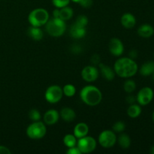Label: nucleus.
<instances>
[{
    "instance_id": "7ed1b4c3",
    "label": "nucleus",
    "mask_w": 154,
    "mask_h": 154,
    "mask_svg": "<svg viewBox=\"0 0 154 154\" xmlns=\"http://www.w3.org/2000/svg\"><path fill=\"white\" fill-rule=\"evenodd\" d=\"M45 26L48 34L52 37H60L64 34L66 29V23L60 18L49 19Z\"/></svg>"
},
{
    "instance_id": "79ce46f5",
    "label": "nucleus",
    "mask_w": 154,
    "mask_h": 154,
    "mask_svg": "<svg viewBox=\"0 0 154 154\" xmlns=\"http://www.w3.org/2000/svg\"><path fill=\"white\" fill-rule=\"evenodd\" d=\"M153 57H154V54H153Z\"/></svg>"
},
{
    "instance_id": "473e14b6",
    "label": "nucleus",
    "mask_w": 154,
    "mask_h": 154,
    "mask_svg": "<svg viewBox=\"0 0 154 154\" xmlns=\"http://www.w3.org/2000/svg\"><path fill=\"white\" fill-rule=\"evenodd\" d=\"M11 152L7 147L0 145V154H10Z\"/></svg>"
},
{
    "instance_id": "4c0bfd02",
    "label": "nucleus",
    "mask_w": 154,
    "mask_h": 154,
    "mask_svg": "<svg viewBox=\"0 0 154 154\" xmlns=\"http://www.w3.org/2000/svg\"><path fill=\"white\" fill-rule=\"evenodd\" d=\"M71 1H72L73 2H75V3H80L82 0H71Z\"/></svg>"
},
{
    "instance_id": "cd10ccee",
    "label": "nucleus",
    "mask_w": 154,
    "mask_h": 154,
    "mask_svg": "<svg viewBox=\"0 0 154 154\" xmlns=\"http://www.w3.org/2000/svg\"><path fill=\"white\" fill-rule=\"evenodd\" d=\"M29 117L30 120H32L33 122L39 121L42 118V115L38 110L37 109H32L30 110L29 112Z\"/></svg>"
},
{
    "instance_id": "c9c22d12",
    "label": "nucleus",
    "mask_w": 154,
    "mask_h": 154,
    "mask_svg": "<svg viewBox=\"0 0 154 154\" xmlns=\"http://www.w3.org/2000/svg\"><path fill=\"white\" fill-rule=\"evenodd\" d=\"M138 57V51H135V50H132L129 52V57L132 59H135L136 57Z\"/></svg>"
},
{
    "instance_id": "412c9836",
    "label": "nucleus",
    "mask_w": 154,
    "mask_h": 154,
    "mask_svg": "<svg viewBox=\"0 0 154 154\" xmlns=\"http://www.w3.org/2000/svg\"><path fill=\"white\" fill-rule=\"evenodd\" d=\"M141 108L140 105H137V104H132L129 106L127 109V114L129 117L131 118H137L139 117L141 114Z\"/></svg>"
},
{
    "instance_id": "1a4fd4ad",
    "label": "nucleus",
    "mask_w": 154,
    "mask_h": 154,
    "mask_svg": "<svg viewBox=\"0 0 154 154\" xmlns=\"http://www.w3.org/2000/svg\"><path fill=\"white\" fill-rule=\"evenodd\" d=\"M154 96L153 90L149 87H144L138 91L136 101L141 106H145L152 102Z\"/></svg>"
},
{
    "instance_id": "c85d7f7f",
    "label": "nucleus",
    "mask_w": 154,
    "mask_h": 154,
    "mask_svg": "<svg viewBox=\"0 0 154 154\" xmlns=\"http://www.w3.org/2000/svg\"><path fill=\"white\" fill-rule=\"evenodd\" d=\"M71 0H52L53 5L57 8H62L68 6Z\"/></svg>"
},
{
    "instance_id": "a19ab883",
    "label": "nucleus",
    "mask_w": 154,
    "mask_h": 154,
    "mask_svg": "<svg viewBox=\"0 0 154 154\" xmlns=\"http://www.w3.org/2000/svg\"><path fill=\"white\" fill-rule=\"evenodd\" d=\"M153 79H154V72H153Z\"/></svg>"
},
{
    "instance_id": "20e7f679",
    "label": "nucleus",
    "mask_w": 154,
    "mask_h": 154,
    "mask_svg": "<svg viewBox=\"0 0 154 154\" xmlns=\"http://www.w3.org/2000/svg\"><path fill=\"white\" fill-rule=\"evenodd\" d=\"M49 20V13L42 8L33 9L28 16V20L32 26L41 27L45 26Z\"/></svg>"
},
{
    "instance_id": "2eb2a0df",
    "label": "nucleus",
    "mask_w": 154,
    "mask_h": 154,
    "mask_svg": "<svg viewBox=\"0 0 154 154\" xmlns=\"http://www.w3.org/2000/svg\"><path fill=\"white\" fill-rule=\"evenodd\" d=\"M89 133V126L85 123H79L74 128V135L78 139L87 136Z\"/></svg>"
},
{
    "instance_id": "f257e3e1",
    "label": "nucleus",
    "mask_w": 154,
    "mask_h": 154,
    "mask_svg": "<svg viewBox=\"0 0 154 154\" xmlns=\"http://www.w3.org/2000/svg\"><path fill=\"white\" fill-rule=\"evenodd\" d=\"M115 74L122 78H129L135 76L138 71L136 62L130 57H122L115 62L114 66Z\"/></svg>"
},
{
    "instance_id": "9b49d317",
    "label": "nucleus",
    "mask_w": 154,
    "mask_h": 154,
    "mask_svg": "<svg viewBox=\"0 0 154 154\" xmlns=\"http://www.w3.org/2000/svg\"><path fill=\"white\" fill-rule=\"evenodd\" d=\"M108 49L110 53L114 57H120L123 54L124 46L121 40L117 38H113L108 43Z\"/></svg>"
},
{
    "instance_id": "ddd939ff",
    "label": "nucleus",
    "mask_w": 154,
    "mask_h": 154,
    "mask_svg": "<svg viewBox=\"0 0 154 154\" xmlns=\"http://www.w3.org/2000/svg\"><path fill=\"white\" fill-rule=\"evenodd\" d=\"M120 22H121L122 26L125 29H130L133 28L136 24V18L132 14L126 13L122 15Z\"/></svg>"
},
{
    "instance_id": "58836bf2",
    "label": "nucleus",
    "mask_w": 154,
    "mask_h": 154,
    "mask_svg": "<svg viewBox=\"0 0 154 154\" xmlns=\"http://www.w3.org/2000/svg\"><path fill=\"white\" fill-rule=\"evenodd\" d=\"M150 153L152 154H154V146L151 147V149H150Z\"/></svg>"
},
{
    "instance_id": "bb28decb",
    "label": "nucleus",
    "mask_w": 154,
    "mask_h": 154,
    "mask_svg": "<svg viewBox=\"0 0 154 154\" xmlns=\"http://www.w3.org/2000/svg\"><path fill=\"white\" fill-rule=\"evenodd\" d=\"M126 129V123L123 121H117L113 125L112 129L114 132L121 133Z\"/></svg>"
},
{
    "instance_id": "f3484780",
    "label": "nucleus",
    "mask_w": 154,
    "mask_h": 154,
    "mask_svg": "<svg viewBox=\"0 0 154 154\" xmlns=\"http://www.w3.org/2000/svg\"><path fill=\"white\" fill-rule=\"evenodd\" d=\"M138 34L141 37L148 38L154 34V28L150 24H143L138 27Z\"/></svg>"
},
{
    "instance_id": "6ab92c4d",
    "label": "nucleus",
    "mask_w": 154,
    "mask_h": 154,
    "mask_svg": "<svg viewBox=\"0 0 154 154\" xmlns=\"http://www.w3.org/2000/svg\"><path fill=\"white\" fill-rule=\"evenodd\" d=\"M27 33H28V35L31 38L32 40L35 41H40L42 40V38L44 36L43 31L42 30V29L40 27L37 26H31L28 29V31H27Z\"/></svg>"
},
{
    "instance_id": "393cba45",
    "label": "nucleus",
    "mask_w": 154,
    "mask_h": 154,
    "mask_svg": "<svg viewBox=\"0 0 154 154\" xmlns=\"http://www.w3.org/2000/svg\"><path fill=\"white\" fill-rule=\"evenodd\" d=\"M63 95H65L67 97H72L76 93V88L72 84H66L63 87Z\"/></svg>"
},
{
    "instance_id": "b1692460",
    "label": "nucleus",
    "mask_w": 154,
    "mask_h": 154,
    "mask_svg": "<svg viewBox=\"0 0 154 154\" xmlns=\"http://www.w3.org/2000/svg\"><path fill=\"white\" fill-rule=\"evenodd\" d=\"M78 138L74 135V134H67L63 138V144L69 148V147H75L77 145V142H78Z\"/></svg>"
},
{
    "instance_id": "a878e982",
    "label": "nucleus",
    "mask_w": 154,
    "mask_h": 154,
    "mask_svg": "<svg viewBox=\"0 0 154 154\" xmlns=\"http://www.w3.org/2000/svg\"><path fill=\"white\" fill-rule=\"evenodd\" d=\"M123 89L126 93H132L136 90V84L133 80L129 79L125 81L124 84H123Z\"/></svg>"
},
{
    "instance_id": "f03ea898",
    "label": "nucleus",
    "mask_w": 154,
    "mask_h": 154,
    "mask_svg": "<svg viewBox=\"0 0 154 154\" xmlns=\"http://www.w3.org/2000/svg\"><path fill=\"white\" fill-rule=\"evenodd\" d=\"M81 101L89 106H96L102 99V93L98 87L93 85L85 86L80 92Z\"/></svg>"
},
{
    "instance_id": "c756f323",
    "label": "nucleus",
    "mask_w": 154,
    "mask_h": 154,
    "mask_svg": "<svg viewBox=\"0 0 154 154\" xmlns=\"http://www.w3.org/2000/svg\"><path fill=\"white\" fill-rule=\"evenodd\" d=\"M88 18L85 16V15H80L78 17V18L76 19L75 21V23L78 24V25L81 26L86 27L88 24Z\"/></svg>"
},
{
    "instance_id": "f8f14e48",
    "label": "nucleus",
    "mask_w": 154,
    "mask_h": 154,
    "mask_svg": "<svg viewBox=\"0 0 154 154\" xmlns=\"http://www.w3.org/2000/svg\"><path fill=\"white\" fill-rule=\"evenodd\" d=\"M60 113L55 109H50L45 113L43 121L46 126H53L59 121Z\"/></svg>"
},
{
    "instance_id": "2f4dec72",
    "label": "nucleus",
    "mask_w": 154,
    "mask_h": 154,
    "mask_svg": "<svg viewBox=\"0 0 154 154\" xmlns=\"http://www.w3.org/2000/svg\"><path fill=\"white\" fill-rule=\"evenodd\" d=\"M79 4L81 5V6H82L83 8H90L93 5V0H82Z\"/></svg>"
},
{
    "instance_id": "5701e85b",
    "label": "nucleus",
    "mask_w": 154,
    "mask_h": 154,
    "mask_svg": "<svg viewBox=\"0 0 154 154\" xmlns=\"http://www.w3.org/2000/svg\"><path fill=\"white\" fill-rule=\"evenodd\" d=\"M117 141L123 149H128L131 145V138L127 134L123 133L119 136Z\"/></svg>"
},
{
    "instance_id": "9d476101",
    "label": "nucleus",
    "mask_w": 154,
    "mask_h": 154,
    "mask_svg": "<svg viewBox=\"0 0 154 154\" xmlns=\"http://www.w3.org/2000/svg\"><path fill=\"white\" fill-rule=\"evenodd\" d=\"M99 76V70L94 66H85L81 71V77L86 82H93L98 79Z\"/></svg>"
},
{
    "instance_id": "7c9ffc66",
    "label": "nucleus",
    "mask_w": 154,
    "mask_h": 154,
    "mask_svg": "<svg viewBox=\"0 0 154 154\" xmlns=\"http://www.w3.org/2000/svg\"><path fill=\"white\" fill-rule=\"evenodd\" d=\"M67 154H81V152L79 150V148L78 147V146H75V147H69L68 148L67 151H66Z\"/></svg>"
},
{
    "instance_id": "72a5a7b5",
    "label": "nucleus",
    "mask_w": 154,
    "mask_h": 154,
    "mask_svg": "<svg viewBox=\"0 0 154 154\" xmlns=\"http://www.w3.org/2000/svg\"><path fill=\"white\" fill-rule=\"evenodd\" d=\"M135 101H136V98H135V96H132V95H130V96H128L127 97H126V102H127V103H129V105L134 104L135 102Z\"/></svg>"
},
{
    "instance_id": "dca6fc26",
    "label": "nucleus",
    "mask_w": 154,
    "mask_h": 154,
    "mask_svg": "<svg viewBox=\"0 0 154 154\" xmlns=\"http://www.w3.org/2000/svg\"><path fill=\"white\" fill-rule=\"evenodd\" d=\"M86 27L81 26L75 23L70 29V35L74 38H82L86 35Z\"/></svg>"
},
{
    "instance_id": "aec40b11",
    "label": "nucleus",
    "mask_w": 154,
    "mask_h": 154,
    "mask_svg": "<svg viewBox=\"0 0 154 154\" xmlns=\"http://www.w3.org/2000/svg\"><path fill=\"white\" fill-rule=\"evenodd\" d=\"M140 74L144 77L150 76L154 72V62L147 61L141 66L139 70Z\"/></svg>"
},
{
    "instance_id": "39448f33",
    "label": "nucleus",
    "mask_w": 154,
    "mask_h": 154,
    "mask_svg": "<svg viewBox=\"0 0 154 154\" xmlns=\"http://www.w3.org/2000/svg\"><path fill=\"white\" fill-rule=\"evenodd\" d=\"M26 135L33 140L42 139L47 133L46 125L44 122L35 121L29 125L26 131Z\"/></svg>"
},
{
    "instance_id": "f704fd0d",
    "label": "nucleus",
    "mask_w": 154,
    "mask_h": 154,
    "mask_svg": "<svg viewBox=\"0 0 154 154\" xmlns=\"http://www.w3.org/2000/svg\"><path fill=\"white\" fill-rule=\"evenodd\" d=\"M91 61L93 64H99L100 63V58H99V56L97 55V54H95V55L93 56L91 59Z\"/></svg>"
},
{
    "instance_id": "0eeeda50",
    "label": "nucleus",
    "mask_w": 154,
    "mask_h": 154,
    "mask_svg": "<svg viewBox=\"0 0 154 154\" xmlns=\"http://www.w3.org/2000/svg\"><path fill=\"white\" fill-rule=\"evenodd\" d=\"M97 142L96 139L91 136H84L78 139L77 146L81 150V153H90L96 148Z\"/></svg>"
},
{
    "instance_id": "6e6552de",
    "label": "nucleus",
    "mask_w": 154,
    "mask_h": 154,
    "mask_svg": "<svg viewBox=\"0 0 154 154\" xmlns=\"http://www.w3.org/2000/svg\"><path fill=\"white\" fill-rule=\"evenodd\" d=\"M63 96V88L58 85H51L46 90L45 98L48 102L56 104L60 102Z\"/></svg>"
},
{
    "instance_id": "a211bd4d",
    "label": "nucleus",
    "mask_w": 154,
    "mask_h": 154,
    "mask_svg": "<svg viewBox=\"0 0 154 154\" xmlns=\"http://www.w3.org/2000/svg\"><path fill=\"white\" fill-rule=\"evenodd\" d=\"M60 116L64 121L72 122L76 117V114H75V111L72 108L66 107V108H63L60 111Z\"/></svg>"
},
{
    "instance_id": "4be33fe9",
    "label": "nucleus",
    "mask_w": 154,
    "mask_h": 154,
    "mask_svg": "<svg viewBox=\"0 0 154 154\" xmlns=\"http://www.w3.org/2000/svg\"><path fill=\"white\" fill-rule=\"evenodd\" d=\"M74 11L72 8L69 7V5L66 6L64 8H60V15L59 18L63 20V21H66L70 20L73 17Z\"/></svg>"
},
{
    "instance_id": "e433bc0d",
    "label": "nucleus",
    "mask_w": 154,
    "mask_h": 154,
    "mask_svg": "<svg viewBox=\"0 0 154 154\" xmlns=\"http://www.w3.org/2000/svg\"><path fill=\"white\" fill-rule=\"evenodd\" d=\"M53 15H54V17L59 18V15H60V8L54 9V11H53Z\"/></svg>"
},
{
    "instance_id": "ea45409f",
    "label": "nucleus",
    "mask_w": 154,
    "mask_h": 154,
    "mask_svg": "<svg viewBox=\"0 0 154 154\" xmlns=\"http://www.w3.org/2000/svg\"><path fill=\"white\" fill-rule=\"evenodd\" d=\"M152 120H153V121L154 122V111L153 113V115H152Z\"/></svg>"
},
{
    "instance_id": "4468645a",
    "label": "nucleus",
    "mask_w": 154,
    "mask_h": 154,
    "mask_svg": "<svg viewBox=\"0 0 154 154\" xmlns=\"http://www.w3.org/2000/svg\"><path fill=\"white\" fill-rule=\"evenodd\" d=\"M99 72H101L102 78H105L107 81H112L115 78V72L110 66H106L104 63H100L99 64Z\"/></svg>"
},
{
    "instance_id": "423d86ee",
    "label": "nucleus",
    "mask_w": 154,
    "mask_h": 154,
    "mask_svg": "<svg viewBox=\"0 0 154 154\" xmlns=\"http://www.w3.org/2000/svg\"><path fill=\"white\" fill-rule=\"evenodd\" d=\"M117 135L113 130H104L99 134L98 141L104 148H111L117 143Z\"/></svg>"
}]
</instances>
